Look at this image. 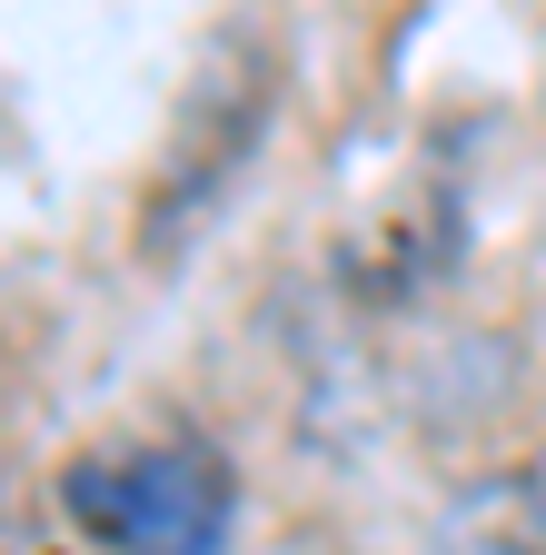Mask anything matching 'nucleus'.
I'll use <instances>...</instances> for the list:
<instances>
[{
  "mask_svg": "<svg viewBox=\"0 0 546 555\" xmlns=\"http://www.w3.org/2000/svg\"><path fill=\"white\" fill-rule=\"evenodd\" d=\"M60 506L100 555H229L239 476L209 437H150L119 456H80L60 476Z\"/></svg>",
  "mask_w": 546,
  "mask_h": 555,
  "instance_id": "1",
  "label": "nucleus"
},
{
  "mask_svg": "<svg viewBox=\"0 0 546 555\" xmlns=\"http://www.w3.org/2000/svg\"><path fill=\"white\" fill-rule=\"evenodd\" d=\"M268 109H279V50H268L258 30H219L209 50H199V69H189L179 129H169L150 208H140V248L150 258H169L239 189V169L258 159V139H268Z\"/></svg>",
  "mask_w": 546,
  "mask_h": 555,
  "instance_id": "2",
  "label": "nucleus"
},
{
  "mask_svg": "<svg viewBox=\"0 0 546 555\" xmlns=\"http://www.w3.org/2000/svg\"><path fill=\"white\" fill-rule=\"evenodd\" d=\"M457 545L467 555H546V456L507 466V476H477L457 496Z\"/></svg>",
  "mask_w": 546,
  "mask_h": 555,
  "instance_id": "3",
  "label": "nucleus"
}]
</instances>
